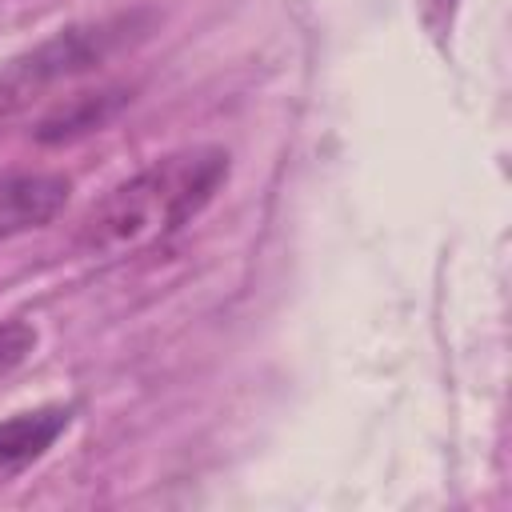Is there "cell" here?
Segmentation results:
<instances>
[{"label": "cell", "instance_id": "obj_1", "mask_svg": "<svg viewBox=\"0 0 512 512\" xmlns=\"http://www.w3.org/2000/svg\"><path fill=\"white\" fill-rule=\"evenodd\" d=\"M228 168V152L216 144L180 148L144 164L92 204L76 232V248L92 260H124L164 244L212 204Z\"/></svg>", "mask_w": 512, "mask_h": 512}, {"label": "cell", "instance_id": "obj_2", "mask_svg": "<svg viewBox=\"0 0 512 512\" xmlns=\"http://www.w3.org/2000/svg\"><path fill=\"white\" fill-rule=\"evenodd\" d=\"M72 184L56 172H4L0 176V240L44 228L68 204Z\"/></svg>", "mask_w": 512, "mask_h": 512}, {"label": "cell", "instance_id": "obj_3", "mask_svg": "<svg viewBox=\"0 0 512 512\" xmlns=\"http://www.w3.org/2000/svg\"><path fill=\"white\" fill-rule=\"evenodd\" d=\"M68 424H72V408H60V404L0 420V484L16 480L40 456H48V448L68 432Z\"/></svg>", "mask_w": 512, "mask_h": 512}, {"label": "cell", "instance_id": "obj_4", "mask_svg": "<svg viewBox=\"0 0 512 512\" xmlns=\"http://www.w3.org/2000/svg\"><path fill=\"white\" fill-rule=\"evenodd\" d=\"M36 348V328L24 320H0V380H8Z\"/></svg>", "mask_w": 512, "mask_h": 512}, {"label": "cell", "instance_id": "obj_5", "mask_svg": "<svg viewBox=\"0 0 512 512\" xmlns=\"http://www.w3.org/2000/svg\"><path fill=\"white\" fill-rule=\"evenodd\" d=\"M456 8H460V0H420V20L436 40H448L452 24H456Z\"/></svg>", "mask_w": 512, "mask_h": 512}]
</instances>
